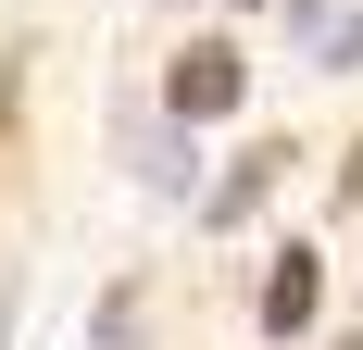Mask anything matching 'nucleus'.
Returning a JSON list of instances; mask_svg holds the SVG:
<instances>
[{
  "instance_id": "obj_1",
  "label": "nucleus",
  "mask_w": 363,
  "mask_h": 350,
  "mask_svg": "<svg viewBox=\"0 0 363 350\" xmlns=\"http://www.w3.org/2000/svg\"><path fill=\"white\" fill-rule=\"evenodd\" d=\"M238 88H251V75H238V50H225V38H201V50H176V88H163V101H176L188 125H213V113H238Z\"/></svg>"
},
{
  "instance_id": "obj_2",
  "label": "nucleus",
  "mask_w": 363,
  "mask_h": 350,
  "mask_svg": "<svg viewBox=\"0 0 363 350\" xmlns=\"http://www.w3.org/2000/svg\"><path fill=\"white\" fill-rule=\"evenodd\" d=\"M301 325H313V250H289L263 288V338H301Z\"/></svg>"
},
{
  "instance_id": "obj_3",
  "label": "nucleus",
  "mask_w": 363,
  "mask_h": 350,
  "mask_svg": "<svg viewBox=\"0 0 363 350\" xmlns=\"http://www.w3.org/2000/svg\"><path fill=\"white\" fill-rule=\"evenodd\" d=\"M88 350H138V288H113V300H101V338H88Z\"/></svg>"
},
{
  "instance_id": "obj_4",
  "label": "nucleus",
  "mask_w": 363,
  "mask_h": 350,
  "mask_svg": "<svg viewBox=\"0 0 363 350\" xmlns=\"http://www.w3.org/2000/svg\"><path fill=\"white\" fill-rule=\"evenodd\" d=\"M313 50L326 63H363V13H313Z\"/></svg>"
},
{
  "instance_id": "obj_5",
  "label": "nucleus",
  "mask_w": 363,
  "mask_h": 350,
  "mask_svg": "<svg viewBox=\"0 0 363 350\" xmlns=\"http://www.w3.org/2000/svg\"><path fill=\"white\" fill-rule=\"evenodd\" d=\"M0 338H13V300H0Z\"/></svg>"
},
{
  "instance_id": "obj_6",
  "label": "nucleus",
  "mask_w": 363,
  "mask_h": 350,
  "mask_svg": "<svg viewBox=\"0 0 363 350\" xmlns=\"http://www.w3.org/2000/svg\"><path fill=\"white\" fill-rule=\"evenodd\" d=\"M351 188H363V150H351Z\"/></svg>"
},
{
  "instance_id": "obj_7",
  "label": "nucleus",
  "mask_w": 363,
  "mask_h": 350,
  "mask_svg": "<svg viewBox=\"0 0 363 350\" xmlns=\"http://www.w3.org/2000/svg\"><path fill=\"white\" fill-rule=\"evenodd\" d=\"M351 350H363V338H351Z\"/></svg>"
}]
</instances>
